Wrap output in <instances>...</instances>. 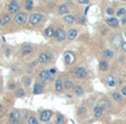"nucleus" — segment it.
<instances>
[{"label": "nucleus", "mask_w": 126, "mask_h": 124, "mask_svg": "<svg viewBox=\"0 0 126 124\" xmlns=\"http://www.w3.org/2000/svg\"><path fill=\"white\" fill-rule=\"evenodd\" d=\"M21 10V6L18 1H11L10 3L7 6V11L9 15H17Z\"/></svg>", "instance_id": "f257e3e1"}, {"label": "nucleus", "mask_w": 126, "mask_h": 124, "mask_svg": "<svg viewBox=\"0 0 126 124\" xmlns=\"http://www.w3.org/2000/svg\"><path fill=\"white\" fill-rule=\"evenodd\" d=\"M27 20H28V16H27L26 12H21V11H20L19 13H17V15L15 16V21L17 22L18 24H23Z\"/></svg>", "instance_id": "f03ea898"}, {"label": "nucleus", "mask_w": 126, "mask_h": 124, "mask_svg": "<svg viewBox=\"0 0 126 124\" xmlns=\"http://www.w3.org/2000/svg\"><path fill=\"white\" fill-rule=\"evenodd\" d=\"M53 37H54L58 41H63V40L66 39V33H65V31L63 30V29L58 28L57 30L54 31V35H53Z\"/></svg>", "instance_id": "7ed1b4c3"}, {"label": "nucleus", "mask_w": 126, "mask_h": 124, "mask_svg": "<svg viewBox=\"0 0 126 124\" xmlns=\"http://www.w3.org/2000/svg\"><path fill=\"white\" fill-rule=\"evenodd\" d=\"M42 19H43L42 15H40V13H32L30 16V18H29V22L31 24H38Z\"/></svg>", "instance_id": "20e7f679"}, {"label": "nucleus", "mask_w": 126, "mask_h": 124, "mask_svg": "<svg viewBox=\"0 0 126 124\" xmlns=\"http://www.w3.org/2000/svg\"><path fill=\"white\" fill-rule=\"evenodd\" d=\"M51 116H52V111H50V110H44V111H42L41 113H40V121H42V122H48L51 119Z\"/></svg>", "instance_id": "39448f33"}, {"label": "nucleus", "mask_w": 126, "mask_h": 124, "mask_svg": "<svg viewBox=\"0 0 126 124\" xmlns=\"http://www.w3.org/2000/svg\"><path fill=\"white\" fill-rule=\"evenodd\" d=\"M51 59H52V55H51L50 53H41V54L38 57V61H39L40 63H42V64L48 63Z\"/></svg>", "instance_id": "423d86ee"}, {"label": "nucleus", "mask_w": 126, "mask_h": 124, "mask_svg": "<svg viewBox=\"0 0 126 124\" xmlns=\"http://www.w3.org/2000/svg\"><path fill=\"white\" fill-rule=\"evenodd\" d=\"M39 79L41 81H48V80H51V79H52V75L50 74L49 70H42V71L39 73Z\"/></svg>", "instance_id": "0eeeda50"}, {"label": "nucleus", "mask_w": 126, "mask_h": 124, "mask_svg": "<svg viewBox=\"0 0 126 124\" xmlns=\"http://www.w3.org/2000/svg\"><path fill=\"white\" fill-rule=\"evenodd\" d=\"M75 76L78 79H84L85 76H86V74H87V72H86V70L84 69L83 67H80V68H78V69L75 70Z\"/></svg>", "instance_id": "6e6552de"}, {"label": "nucleus", "mask_w": 126, "mask_h": 124, "mask_svg": "<svg viewBox=\"0 0 126 124\" xmlns=\"http://www.w3.org/2000/svg\"><path fill=\"white\" fill-rule=\"evenodd\" d=\"M104 80H105V82H106V84L109 85V87H112V88L115 87L116 83H117V82H116V78H115V76H113L112 74H110V75H106Z\"/></svg>", "instance_id": "1a4fd4ad"}, {"label": "nucleus", "mask_w": 126, "mask_h": 124, "mask_svg": "<svg viewBox=\"0 0 126 124\" xmlns=\"http://www.w3.org/2000/svg\"><path fill=\"white\" fill-rule=\"evenodd\" d=\"M122 35H115L113 38H112V44H113L114 47H120V46H122Z\"/></svg>", "instance_id": "9d476101"}, {"label": "nucleus", "mask_w": 126, "mask_h": 124, "mask_svg": "<svg viewBox=\"0 0 126 124\" xmlns=\"http://www.w3.org/2000/svg\"><path fill=\"white\" fill-rule=\"evenodd\" d=\"M106 23L109 24L111 28H116V27H118V20L114 17H110L106 19Z\"/></svg>", "instance_id": "9b49d317"}, {"label": "nucleus", "mask_w": 126, "mask_h": 124, "mask_svg": "<svg viewBox=\"0 0 126 124\" xmlns=\"http://www.w3.org/2000/svg\"><path fill=\"white\" fill-rule=\"evenodd\" d=\"M64 61L66 64H72L74 61V54L72 52H65L64 53Z\"/></svg>", "instance_id": "f8f14e48"}, {"label": "nucleus", "mask_w": 126, "mask_h": 124, "mask_svg": "<svg viewBox=\"0 0 126 124\" xmlns=\"http://www.w3.org/2000/svg\"><path fill=\"white\" fill-rule=\"evenodd\" d=\"M31 51H32V46H31V44H26V46H23L21 49V54L28 55L31 53Z\"/></svg>", "instance_id": "ddd939ff"}, {"label": "nucleus", "mask_w": 126, "mask_h": 124, "mask_svg": "<svg viewBox=\"0 0 126 124\" xmlns=\"http://www.w3.org/2000/svg\"><path fill=\"white\" fill-rule=\"evenodd\" d=\"M76 37H78V31H76L75 29H70V30L67 31L66 38H67L69 40H74Z\"/></svg>", "instance_id": "4468645a"}, {"label": "nucleus", "mask_w": 126, "mask_h": 124, "mask_svg": "<svg viewBox=\"0 0 126 124\" xmlns=\"http://www.w3.org/2000/svg\"><path fill=\"white\" fill-rule=\"evenodd\" d=\"M11 21V17L9 15H3L0 17V26H6Z\"/></svg>", "instance_id": "2eb2a0df"}, {"label": "nucleus", "mask_w": 126, "mask_h": 124, "mask_svg": "<svg viewBox=\"0 0 126 124\" xmlns=\"http://www.w3.org/2000/svg\"><path fill=\"white\" fill-rule=\"evenodd\" d=\"M9 118H10V121H13V120H20L21 118V113L19 111H12L10 114H9Z\"/></svg>", "instance_id": "dca6fc26"}, {"label": "nucleus", "mask_w": 126, "mask_h": 124, "mask_svg": "<svg viewBox=\"0 0 126 124\" xmlns=\"http://www.w3.org/2000/svg\"><path fill=\"white\" fill-rule=\"evenodd\" d=\"M54 88H55V91L57 92H62L63 91V81L61 80V79H58L57 81H55V85H54Z\"/></svg>", "instance_id": "f3484780"}, {"label": "nucleus", "mask_w": 126, "mask_h": 124, "mask_svg": "<svg viewBox=\"0 0 126 124\" xmlns=\"http://www.w3.org/2000/svg\"><path fill=\"white\" fill-rule=\"evenodd\" d=\"M73 92L76 95H82L84 93V90H83V88L81 85H73Z\"/></svg>", "instance_id": "a211bd4d"}, {"label": "nucleus", "mask_w": 126, "mask_h": 124, "mask_svg": "<svg viewBox=\"0 0 126 124\" xmlns=\"http://www.w3.org/2000/svg\"><path fill=\"white\" fill-rule=\"evenodd\" d=\"M44 35H46L47 38H51L54 35V29L52 28V27H48V28L44 30Z\"/></svg>", "instance_id": "6ab92c4d"}, {"label": "nucleus", "mask_w": 126, "mask_h": 124, "mask_svg": "<svg viewBox=\"0 0 126 124\" xmlns=\"http://www.w3.org/2000/svg\"><path fill=\"white\" fill-rule=\"evenodd\" d=\"M63 20H64L66 23H74L76 19H75V17L72 15H65L64 18H63Z\"/></svg>", "instance_id": "aec40b11"}, {"label": "nucleus", "mask_w": 126, "mask_h": 124, "mask_svg": "<svg viewBox=\"0 0 126 124\" xmlns=\"http://www.w3.org/2000/svg\"><path fill=\"white\" fill-rule=\"evenodd\" d=\"M93 113H94V116H95V118H101L103 114V110L101 109L98 105H96V106L93 109Z\"/></svg>", "instance_id": "412c9836"}, {"label": "nucleus", "mask_w": 126, "mask_h": 124, "mask_svg": "<svg viewBox=\"0 0 126 124\" xmlns=\"http://www.w3.org/2000/svg\"><path fill=\"white\" fill-rule=\"evenodd\" d=\"M26 95V91H24L23 88H18L16 89V96L17 98H22V96Z\"/></svg>", "instance_id": "4be33fe9"}, {"label": "nucleus", "mask_w": 126, "mask_h": 124, "mask_svg": "<svg viewBox=\"0 0 126 124\" xmlns=\"http://www.w3.org/2000/svg\"><path fill=\"white\" fill-rule=\"evenodd\" d=\"M33 94H41L42 92H43V89H42V85L40 84H35L34 87H33Z\"/></svg>", "instance_id": "5701e85b"}, {"label": "nucleus", "mask_w": 126, "mask_h": 124, "mask_svg": "<svg viewBox=\"0 0 126 124\" xmlns=\"http://www.w3.org/2000/svg\"><path fill=\"white\" fill-rule=\"evenodd\" d=\"M67 11H69V9H67V7L65 6V4H61V6L58 8V13H59V15H64V13H67Z\"/></svg>", "instance_id": "b1692460"}, {"label": "nucleus", "mask_w": 126, "mask_h": 124, "mask_svg": "<svg viewBox=\"0 0 126 124\" xmlns=\"http://www.w3.org/2000/svg\"><path fill=\"white\" fill-rule=\"evenodd\" d=\"M103 54H104V57L107 58V59H112V58L114 57V51L110 50V49H106V50H104Z\"/></svg>", "instance_id": "393cba45"}, {"label": "nucleus", "mask_w": 126, "mask_h": 124, "mask_svg": "<svg viewBox=\"0 0 126 124\" xmlns=\"http://www.w3.org/2000/svg\"><path fill=\"white\" fill-rule=\"evenodd\" d=\"M63 88H64L65 90L73 89V82H72L71 80H66V81H64V83H63Z\"/></svg>", "instance_id": "a878e982"}, {"label": "nucleus", "mask_w": 126, "mask_h": 124, "mask_svg": "<svg viewBox=\"0 0 126 124\" xmlns=\"http://www.w3.org/2000/svg\"><path fill=\"white\" fill-rule=\"evenodd\" d=\"M112 98H113L115 101H117V102H121V101L123 100L122 94L118 93V92H113V93H112Z\"/></svg>", "instance_id": "bb28decb"}, {"label": "nucleus", "mask_w": 126, "mask_h": 124, "mask_svg": "<svg viewBox=\"0 0 126 124\" xmlns=\"http://www.w3.org/2000/svg\"><path fill=\"white\" fill-rule=\"evenodd\" d=\"M107 68H109V63H107V61H104V60L100 61V69L102 70V71H106Z\"/></svg>", "instance_id": "cd10ccee"}, {"label": "nucleus", "mask_w": 126, "mask_h": 124, "mask_svg": "<svg viewBox=\"0 0 126 124\" xmlns=\"http://www.w3.org/2000/svg\"><path fill=\"white\" fill-rule=\"evenodd\" d=\"M31 83H32V80H31V78H29V76H24V78H23V84H24V87H30Z\"/></svg>", "instance_id": "c85d7f7f"}, {"label": "nucleus", "mask_w": 126, "mask_h": 124, "mask_svg": "<svg viewBox=\"0 0 126 124\" xmlns=\"http://www.w3.org/2000/svg\"><path fill=\"white\" fill-rule=\"evenodd\" d=\"M87 113V109L85 106H80L78 110V114L79 115H84V114Z\"/></svg>", "instance_id": "c756f323"}, {"label": "nucleus", "mask_w": 126, "mask_h": 124, "mask_svg": "<svg viewBox=\"0 0 126 124\" xmlns=\"http://www.w3.org/2000/svg\"><path fill=\"white\" fill-rule=\"evenodd\" d=\"M55 123L57 124H64V116L61 115V114H59V115L57 116V119H55Z\"/></svg>", "instance_id": "7c9ffc66"}, {"label": "nucleus", "mask_w": 126, "mask_h": 124, "mask_svg": "<svg viewBox=\"0 0 126 124\" xmlns=\"http://www.w3.org/2000/svg\"><path fill=\"white\" fill-rule=\"evenodd\" d=\"M24 8L27 10H31L33 8V1H26L24 2Z\"/></svg>", "instance_id": "2f4dec72"}, {"label": "nucleus", "mask_w": 126, "mask_h": 124, "mask_svg": "<svg viewBox=\"0 0 126 124\" xmlns=\"http://www.w3.org/2000/svg\"><path fill=\"white\" fill-rule=\"evenodd\" d=\"M28 124H39L38 120L34 118V116H29L28 118Z\"/></svg>", "instance_id": "473e14b6"}, {"label": "nucleus", "mask_w": 126, "mask_h": 124, "mask_svg": "<svg viewBox=\"0 0 126 124\" xmlns=\"http://www.w3.org/2000/svg\"><path fill=\"white\" fill-rule=\"evenodd\" d=\"M125 13H126L125 8H121L120 10L117 11V16H118V17H124V16H125Z\"/></svg>", "instance_id": "72a5a7b5"}, {"label": "nucleus", "mask_w": 126, "mask_h": 124, "mask_svg": "<svg viewBox=\"0 0 126 124\" xmlns=\"http://www.w3.org/2000/svg\"><path fill=\"white\" fill-rule=\"evenodd\" d=\"M78 21H79V23L84 24L85 22H86V19H85V17H83V16H82V17H80V18L78 19Z\"/></svg>", "instance_id": "f704fd0d"}, {"label": "nucleus", "mask_w": 126, "mask_h": 124, "mask_svg": "<svg viewBox=\"0 0 126 124\" xmlns=\"http://www.w3.org/2000/svg\"><path fill=\"white\" fill-rule=\"evenodd\" d=\"M114 12H115V11H114V9H113V8H111V7L106 9V13H107V15L113 16V15H114Z\"/></svg>", "instance_id": "c9c22d12"}, {"label": "nucleus", "mask_w": 126, "mask_h": 124, "mask_svg": "<svg viewBox=\"0 0 126 124\" xmlns=\"http://www.w3.org/2000/svg\"><path fill=\"white\" fill-rule=\"evenodd\" d=\"M8 89L9 90H15L16 89V84H15V83H10V84H9V87H8Z\"/></svg>", "instance_id": "e433bc0d"}, {"label": "nucleus", "mask_w": 126, "mask_h": 124, "mask_svg": "<svg viewBox=\"0 0 126 124\" xmlns=\"http://www.w3.org/2000/svg\"><path fill=\"white\" fill-rule=\"evenodd\" d=\"M79 3H81V4H86V3H89V0H79Z\"/></svg>", "instance_id": "4c0bfd02"}, {"label": "nucleus", "mask_w": 126, "mask_h": 124, "mask_svg": "<svg viewBox=\"0 0 126 124\" xmlns=\"http://www.w3.org/2000/svg\"><path fill=\"white\" fill-rule=\"evenodd\" d=\"M121 47H122V50L124 51V52H126V42H123Z\"/></svg>", "instance_id": "58836bf2"}, {"label": "nucleus", "mask_w": 126, "mask_h": 124, "mask_svg": "<svg viewBox=\"0 0 126 124\" xmlns=\"http://www.w3.org/2000/svg\"><path fill=\"white\" fill-rule=\"evenodd\" d=\"M55 71H57V70H55L54 68H52V69H50V70H49V72H50V74H51V75H53V74L55 73Z\"/></svg>", "instance_id": "ea45409f"}, {"label": "nucleus", "mask_w": 126, "mask_h": 124, "mask_svg": "<svg viewBox=\"0 0 126 124\" xmlns=\"http://www.w3.org/2000/svg\"><path fill=\"white\" fill-rule=\"evenodd\" d=\"M10 124H20V121H19V120H13V121H10Z\"/></svg>", "instance_id": "a19ab883"}, {"label": "nucleus", "mask_w": 126, "mask_h": 124, "mask_svg": "<svg viewBox=\"0 0 126 124\" xmlns=\"http://www.w3.org/2000/svg\"><path fill=\"white\" fill-rule=\"evenodd\" d=\"M122 19H123V20H122V24H125V23H126V16H125V17H123Z\"/></svg>", "instance_id": "79ce46f5"}, {"label": "nucleus", "mask_w": 126, "mask_h": 124, "mask_svg": "<svg viewBox=\"0 0 126 124\" xmlns=\"http://www.w3.org/2000/svg\"><path fill=\"white\" fill-rule=\"evenodd\" d=\"M122 94H124V95H126V87L123 88L122 89Z\"/></svg>", "instance_id": "37998d69"}, {"label": "nucleus", "mask_w": 126, "mask_h": 124, "mask_svg": "<svg viewBox=\"0 0 126 124\" xmlns=\"http://www.w3.org/2000/svg\"><path fill=\"white\" fill-rule=\"evenodd\" d=\"M6 53H7V55H9V54H10V50H9V49H8V50L6 51Z\"/></svg>", "instance_id": "c03bdc74"}, {"label": "nucleus", "mask_w": 126, "mask_h": 124, "mask_svg": "<svg viewBox=\"0 0 126 124\" xmlns=\"http://www.w3.org/2000/svg\"><path fill=\"white\" fill-rule=\"evenodd\" d=\"M1 110H2V105H1V103H0V112H1Z\"/></svg>", "instance_id": "a18cd8bd"}, {"label": "nucleus", "mask_w": 126, "mask_h": 124, "mask_svg": "<svg viewBox=\"0 0 126 124\" xmlns=\"http://www.w3.org/2000/svg\"><path fill=\"white\" fill-rule=\"evenodd\" d=\"M0 93H1V87H0Z\"/></svg>", "instance_id": "49530a36"}, {"label": "nucleus", "mask_w": 126, "mask_h": 124, "mask_svg": "<svg viewBox=\"0 0 126 124\" xmlns=\"http://www.w3.org/2000/svg\"><path fill=\"white\" fill-rule=\"evenodd\" d=\"M125 37H126V32H125Z\"/></svg>", "instance_id": "de8ad7c7"}, {"label": "nucleus", "mask_w": 126, "mask_h": 124, "mask_svg": "<svg viewBox=\"0 0 126 124\" xmlns=\"http://www.w3.org/2000/svg\"><path fill=\"white\" fill-rule=\"evenodd\" d=\"M48 124H51V123H48Z\"/></svg>", "instance_id": "09e8293b"}, {"label": "nucleus", "mask_w": 126, "mask_h": 124, "mask_svg": "<svg viewBox=\"0 0 126 124\" xmlns=\"http://www.w3.org/2000/svg\"><path fill=\"white\" fill-rule=\"evenodd\" d=\"M27 124H28V123H27Z\"/></svg>", "instance_id": "8fccbe9b"}]
</instances>
